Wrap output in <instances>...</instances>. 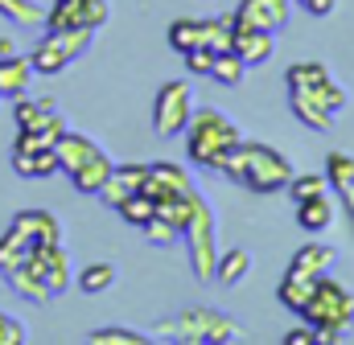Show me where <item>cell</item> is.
<instances>
[{"label": "cell", "mask_w": 354, "mask_h": 345, "mask_svg": "<svg viewBox=\"0 0 354 345\" xmlns=\"http://www.w3.org/2000/svg\"><path fill=\"white\" fill-rule=\"evenodd\" d=\"M218 172H227V181H235V185H243L252 193H284L288 181L297 177L292 165H288V157H280L268 144H252V140H239L223 157Z\"/></svg>", "instance_id": "6da1fadb"}, {"label": "cell", "mask_w": 354, "mask_h": 345, "mask_svg": "<svg viewBox=\"0 0 354 345\" xmlns=\"http://www.w3.org/2000/svg\"><path fill=\"white\" fill-rule=\"evenodd\" d=\"M239 140H243L239 128H235L223 111H214V107L194 111L189 124H185V157H189V165H198V169L218 172L223 157H227Z\"/></svg>", "instance_id": "7a4b0ae2"}, {"label": "cell", "mask_w": 354, "mask_h": 345, "mask_svg": "<svg viewBox=\"0 0 354 345\" xmlns=\"http://www.w3.org/2000/svg\"><path fill=\"white\" fill-rule=\"evenodd\" d=\"M185 247H189V267L198 284H214V267H218V235H214V210L198 197L185 230H181Z\"/></svg>", "instance_id": "3957f363"}, {"label": "cell", "mask_w": 354, "mask_h": 345, "mask_svg": "<svg viewBox=\"0 0 354 345\" xmlns=\"http://www.w3.org/2000/svg\"><path fill=\"white\" fill-rule=\"evenodd\" d=\"M301 317H305L313 329H338V333H342V329H351V321H354V292L346 284L322 275Z\"/></svg>", "instance_id": "277c9868"}, {"label": "cell", "mask_w": 354, "mask_h": 345, "mask_svg": "<svg viewBox=\"0 0 354 345\" xmlns=\"http://www.w3.org/2000/svg\"><path fill=\"white\" fill-rule=\"evenodd\" d=\"M91 37H95V29H46V37L29 54L33 75H62L79 54H87Z\"/></svg>", "instance_id": "5b68a950"}, {"label": "cell", "mask_w": 354, "mask_h": 345, "mask_svg": "<svg viewBox=\"0 0 354 345\" xmlns=\"http://www.w3.org/2000/svg\"><path fill=\"white\" fill-rule=\"evenodd\" d=\"M177 337L194 345H227V342H239V325L218 308L194 304V308H185L177 317Z\"/></svg>", "instance_id": "8992f818"}, {"label": "cell", "mask_w": 354, "mask_h": 345, "mask_svg": "<svg viewBox=\"0 0 354 345\" xmlns=\"http://www.w3.org/2000/svg\"><path fill=\"white\" fill-rule=\"evenodd\" d=\"M189 115H194V86L185 83V79H174V83H165L157 90V103H153V132H157L161 140L181 136L185 124H189Z\"/></svg>", "instance_id": "52a82bcc"}, {"label": "cell", "mask_w": 354, "mask_h": 345, "mask_svg": "<svg viewBox=\"0 0 354 345\" xmlns=\"http://www.w3.org/2000/svg\"><path fill=\"white\" fill-rule=\"evenodd\" d=\"M107 17V0H54L46 8V29H103Z\"/></svg>", "instance_id": "ba28073f"}, {"label": "cell", "mask_w": 354, "mask_h": 345, "mask_svg": "<svg viewBox=\"0 0 354 345\" xmlns=\"http://www.w3.org/2000/svg\"><path fill=\"white\" fill-rule=\"evenodd\" d=\"M50 288V296H62L71 288V263H66V251L62 243H50V247H33V255L25 259Z\"/></svg>", "instance_id": "9c48e42d"}, {"label": "cell", "mask_w": 354, "mask_h": 345, "mask_svg": "<svg viewBox=\"0 0 354 345\" xmlns=\"http://www.w3.org/2000/svg\"><path fill=\"white\" fill-rule=\"evenodd\" d=\"M140 189H145L153 201H165V197H181V193H189L194 181H189V172L181 169V165L157 161V165L145 169V185H140Z\"/></svg>", "instance_id": "30bf717a"}, {"label": "cell", "mask_w": 354, "mask_h": 345, "mask_svg": "<svg viewBox=\"0 0 354 345\" xmlns=\"http://www.w3.org/2000/svg\"><path fill=\"white\" fill-rule=\"evenodd\" d=\"M231 50L243 58V66H264L268 58H272V50H276V33L256 29V25H248V21H239V17H235V37H231Z\"/></svg>", "instance_id": "8fae6325"}, {"label": "cell", "mask_w": 354, "mask_h": 345, "mask_svg": "<svg viewBox=\"0 0 354 345\" xmlns=\"http://www.w3.org/2000/svg\"><path fill=\"white\" fill-rule=\"evenodd\" d=\"M12 230L25 235L33 247H50V243H62V226L50 210H21L12 218Z\"/></svg>", "instance_id": "7c38bea8"}, {"label": "cell", "mask_w": 354, "mask_h": 345, "mask_svg": "<svg viewBox=\"0 0 354 345\" xmlns=\"http://www.w3.org/2000/svg\"><path fill=\"white\" fill-rule=\"evenodd\" d=\"M288 8H292V0H243V4L235 8V17L248 21V25H256V29L276 33V29H284Z\"/></svg>", "instance_id": "4fadbf2b"}, {"label": "cell", "mask_w": 354, "mask_h": 345, "mask_svg": "<svg viewBox=\"0 0 354 345\" xmlns=\"http://www.w3.org/2000/svg\"><path fill=\"white\" fill-rule=\"evenodd\" d=\"M145 169H149V165H115V169H111V177L103 181V189H99L95 197H103V201L115 210L124 197L140 193V185H145Z\"/></svg>", "instance_id": "5bb4252c"}, {"label": "cell", "mask_w": 354, "mask_h": 345, "mask_svg": "<svg viewBox=\"0 0 354 345\" xmlns=\"http://www.w3.org/2000/svg\"><path fill=\"white\" fill-rule=\"evenodd\" d=\"M95 152H103V148H99L91 136H83V132H62V136H58V144H54L58 172H66V177H71V172L79 169V165H87Z\"/></svg>", "instance_id": "9a60e30c"}, {"label": "cell", "mask_w": 354, "mask_h": 345, "mask_svg": "<svg viewBox=\"0 0 354 345\" xmlns=\"http://www.w3.org/2000/svg\"><path fill=\"white\" fill-rule=\"evenodd\" d=\"M338 259L334 247H326V243H305L301 251H292L288 259V271H297V275H309V279H322V275H330V263Z\"/></svg>", "instance_id": "2e32d148"}, {"label": "cell", "mask_w": 354, "mask_h": 345, "mask_svg": "<svg viewBox=\"0 0 354 345\" xmlns=\"http://www.w3.org/2000/svg\"><path fill=\"white\" fill-rule=\"evenodd\" d=\"M29 79H33V62L12 54V58H0V99H21L29 90Z\"/></svg>", "instance_id": "e0dca14e"}, {"label": "cell", "mask_w": 354, "mask_h": 345, "mask_svg": "<svg viewBox=\"0 0 354 345\" xmlns=\"http://www.w3.org/2000/svg\"><path fill=\"white\" fill-rule=\"evenodd\" d=\"M330 222H334V201L326 193L322 197H309V201H297V226L301 230L322 235V230H330Z\"/></svg>", "instance_id": "ac0fdd59"}, {"label": "cell", "mask_w": 354, "mask_h": 345, "mask_svg": "<svg viewBox=\"0 0 354 345\" xmlns=\"http://www.w3.org/2000/svg\"><path fill=\"white\" fill-rule=\"evenodd\" d=\"M252 275V251L248 247H227V251H218V267H214V279L218 284H243Z\"/></svg>", "instance_id": "d6986e66"}, {"label": "cell", "mask_w": 354, "mask_h": 345, "mask_svg": "<svg viewBox=\"0 0 354 345\" xmlns=\"http://www.w3.org/2000/svg\"><path fill=\"white\" fill-rule=\"evenodd\" d=\"M313 288H317V279L297 275V271H284V279H280L276 296H280V304H284V308H292V313L301 317V313H305V304H309V296H313Z\"/></svg>", "instance_id": "ffe728a7"}, {"label": "cell", "mask_w": 354, "mask_h": 345, "mask_svg": "<svg viewBox=\"0 0 354 345\" xmlns=\"http://www.w3.org/2000/svg\"><path fill=\"white\" fill-rule=\"evenodd\" d=\"M111 169H115V165H111L103 152H95L87 165H79V169L71 172V181H75V189H79V193H91V197H95V193L103 189V181L111 177Z\"/></svg>", "instance_id": "44dd1931"}, {"label": "cell", "mask_w": 354, "mask_h": 345, "mask_svg": "<svg viewBox=\"0 0 354 345\" xmlns=\"http://www.w3.org/2000/svg\"><path fill=\"white\" fill-rule=\"evenodd\" d=\"M4 279L12 284V292H17V296H25V300H33V304H46V300H54V296H50V288H46V279H41V275H37L29 263H21V267H17V271H8Z\"/></svg>", "instance_id": "7402d4cb"}, {"label": "cell", "mask_w": 354, "mask_h": 345, "mask_svg": "<svg viewBox=\"0 0 354 345\" xmlns=\"http://www.w3.org/2000/svg\"><path fill=\"white\" fill-rule=\"evenodd\" d=\"M288 107H292V115H297L305 128H313V132H330V128H334V115H330L326 107H317L313 99H305L301 90H288Z\"/></svg>", "instance_id": "603a6c76"}, {"label": "cell", "mask_w": 354, "mask_h": 345, "mask_svg": "<svg viewBox=\"0 0 354 345\" xmlns=\"http://www.w3.org/2000/svg\"><path fill=\"white\" fill-rule=\"evenodd\" d=\"M12 172H17V177H54V172H58V157H54V148H41V152H12Z\"/></svg>", "instance_id": "cb8c5ba5"}, {"label": "cell", "mask_w": 354, "mask_h": 345, "mask_svg": "<svg viewBox=\"0 0 354 345\" xmlns=\"http://www.w3.org/2000/svg\"><path fill=\"white\" fill-rule=\"evenodd\" d=\"M33 255V243L25 239V235H17L12 226L0 235V275H8V271H17L25 259Z\"/></svg>", "instance_id": "d4e9b609"}, {"label": "cell", "mask_w": 354, "mask_h": 345, "mask_svg": "<svg viewBox=\"0 0 354 345\" xmlns=\"http://www.w3.org/2000/svg\"><path fill=\"white\" fill-rule=\"evenodd\" d=\"M0 17H8L21 29H41L46 25V8L37 0H0Z\"/></svg>", "instance_id": "484cf974"}, {"label": "cell", "mask_w": 354, "mask_h": 345, "mask_svg": "<svg viewBox=\"0 0 354 345\" xmlns=\"http://www.w3.org/2000/svg\"><path fill=\"white\" fill-rule=\"evenodd\" d=\"M169 46L177 54L194 50V46H206V21H194V17H177L169 25Z\"/></svg>", "instance_id": "4316f807"}, {"label": "cell", "mask_w": 354, "mask_h": 345, "mask_svg": "<svg viewBox=\"0 0 354 345\" xmlns=\"http://www.w3.org/2000/svg\"><path fill=\"white\" fill-rule=\"evenodd\" d=\"M115 210H120V218H124L128 226H136V230H145V226L153 222V214H157V201H153V197H149V193L140 189V193H132V197H124V201H120Z\"/></svg>", "instance_id": "83f0119b"}, {"label": "cell", "mask_w": 354, "mask_h": 345, "mask_svg": "<svg viewBox=\"0 0 354 345\" xmlns=\"http://www.w3.org/2000/svg\"><path fill=\"white\" fill-rule=\"evenodd\" d=\"M284 193L292 197V206L297 201H309V197H322V193H330V177L326 172H297Z\"/></svg>", "instance_id": "f1b7e54d"}, {"label": "cell", "mask_w": 354, "mask_h": 345, "mask_svg": "<svg viewBox=\"0 0 354 345\" xmlns=\"http://www.w3.org/2000/svg\"><path fill=\"white\" fill-rule=\"evenodd\" d=\"M243 75H248V66H243V58L235 54V50H227V54H214V66H210V79L223 86H239L243 83Z\"/></svg>", "instance_id": "f546056e"}, {"label": "cell", "mask_w": 354, "mask_h": 345, "mask_svg": "<svg viewBox=\"0 0 354 345\" xmlns=\"http://www.w3.org/2000/svg\"><path fill=\"white\" fill-rule=\"evenodd\" d=\"M231 37H235V12L206 21V50L210 54H227L231 50Z\"/></svg>", "instance_id": "4dcf8cb0"}, {"label": "cell", "mask_w": 354, "mask_h": 345, "mask_svg": "<svg viewBox=\"0 0 354 345\" xmlns=\"http://www.w3.org/2000/svg\"><path fill=\"white\" fill-rule=\"evenodd\" d=\"M115 284V267L111 263H91L79 271V292L83 296H99V292H107Z\"/></svg>", "instance_id": "1f68e13d"}, {"label": "cell", "mask_w": 354, "mask_h": 345, "mask_svg": "<svg viewBox=\"0 0 354 345\" xmlns=\"http://www.w3.org/2000/svg\"><path fill=\"white\" fill-rule=\"evenodd\" d=\"M330 79V70L322 66V62H297V66H288V75H284V83L297 86V90H305V86H317Z\"/></svg>", "instance_id": "d6a6232c"}, {"label": "cell", "mask_w": 354, "mask_h": 345, "mask_svg": "<svg viewBox=\"0 0 354 345\" xmlns=\"http://www.w3.org/2000/svg\"><path fill=\"white\" fill-rule=\"evenodd\" d=\"M91 345H149L145 333H136V329H120V325H107V329H95L87 333Z\"/></svg>", "instance_id": "836d02e7"}, {"label": "cell", "mask_w": 354, "mask_h": 345, "mask_svg": "<svg viewBox=\"0 0 354 345\" xmlns=\"http://www.w3.org/2000/svg\"><path fill=\"white\" fill-rule=\"evenodd\" d=\"M326 177H330V189H342L354 181V157L346 152H330L326 157Z\"/></svg>", "instance_id": "e575fe53"}, {"label": "cell", "mask_w": 354, "mask_h": 345, "mask_svg": "<svg viewBox=\"0 0 354 345\" xmlns=\"http://www.w3.org/2000/svg\"><path fill=\"white\" fill-rule=\"evenodd\" d=\"M145 239H149L153 247H174L177 239H181V230H177L174 222H165V218H157V214H153V222L145 226Z\"/></svg>", "instance_id": "d590c367"}, {"label": "cell", "mask_w": 354, "mask_h": 345, "mask_svg": "<svg viewBox=\"0 0 354 345\" xmlns=\"http://www.w3.org/2000/svg\"><path fill=\"white\" fill-rule=\"evenodd\" d=\"M181 58H185V70H189V75H210V66H214V54H210L206 46H194V50H185Z\"/></svg>", "instance_id": "8d00e7d4"}, {"label": "cell", "mask_w": 354, "mask_h": 345, "mask_svg": "<svg viewBox=\"0 0 354 345\" xmlns=\"http://www.w3.org/2000/svg\"><path fill=\"white\" fill-rule=\"evenodd\" d=\"M25 342V325L8 313H0V345H21Z\"/></svg>", "instance_id": "74e56055"}, {"label": "cell", "mask_w": 354, "mask_h": 345, "mask_svg": "<svg viewBox=\"0 0 354 345\" xmlns=\"http://www.w3.org/2000/svg\"><path fill=\"white\" fill-rule=\"evenodd\" d=\"M284 345H313V325H309V329H292V333H284Z\"/></svg>", "instance_id": "f35d334b"}, {"label": "cell", "mask_w": 354, "mask_h": 345, "mask_svg": "<svg viewBox=\"0 0 354 345\" xmlns=\"http://www.w3.org/2000/svg\"><path fill=\"white\" fill-rule=\"evenodd\" d=\"M301 4H305L313 17H330V12H334V0H301Z\"/></svg>", "instance_id": "ab89813d"}, {"label": "cell", "mask_w": 354, "mask_h": 345, "mask_svg": "<svg viewBox=\"0 0 354 345\" xmlns=\"http://www.w3.org/2000/svg\"><path fill=\"white\" fill-rule=\"evenodd\" d=\"M334 342H342L338 329H313V345H334Z\"/></svg>", "instance_id": "60d3db41"}, {"label": "cell", "mask_w": 354, "mask_h": 345, "mask_svg": "<svg viewBox=\"0 0 354 345\" xmlns=\"http://www.w3.org/2000/svg\"><path fill=\"white\" fill-rule=\"evenodd\" d=\"M338 197H342V206H346V214H351V222H354V181L351 185H342V189H334Z\"/></svg>", "instance_id": "b9f144b4"}, {"label": "cell", "mask_w": 354, "mask_h": 345, "mask_svg": "<svg viewBox=\"0 0 354 345\" xmlns=\"http://www.w3.org/2000/svg\"><path fill=\"white\" fill-rule=\"evenodd\" d=\"M17 54V41L12 37H0V58H12Z\"/></svg>", "instance_id": "7bdbcfd3"}]
</instances>
